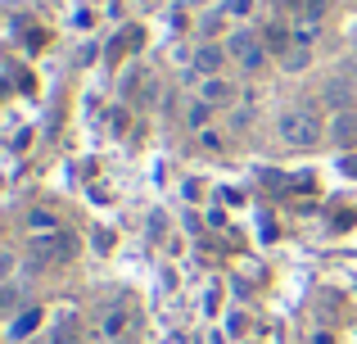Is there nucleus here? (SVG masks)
I'll return each instance as SVG.
<instances>
[{"label":"nucleus","instance_id":"nucleus-9","mask_svg":"<svg viewBox=\"0 0 357 344\" xmlns=\"http://www.w3.org/2000/svg\"><path fill=\"white\" fill-rule=\"evenodd\" d=\"M236 63H240V73H244V77H253V73H262V63H267V45L258 41V45H253L249 54H240Z\"/></svg>","mask_w":357,"mask_h":344},{"label":"nucleus","instance_id":"nucleus-12","mask_svg":"<svg viewBox=\"0 0 357 344\" xmlns=\"http://www.w3.org/2000/svg\"><path fill=\"white\" fill-rule=\"evenodd\" d=\"M326 18V0H307L303 5V27H317Z\"/></svg>","mask_w":357,"mask_h":344},{"label":"nucleus","instance_id":"nucleus-5","mask_svg":"<svg viewBox=\"0 0 357 344\" xmlns=\"http://www.w3.org/2000/svg\"><path fill=\"white\" fill-rule=\"evenodd\" d=\"M326 136H331L335 145H357V114H353V109H344V114H331V127H326Z\"/></svg>","mask_w":357,"mask_h":344},{"label":"nucleus","instance_id":"nucleus-14","mask_svg":"<svg viewBox=\"0 0 357 344\" xmlns=\"http://www.w3.org/2000/svg\"><path fill=\"white\" fill-rule=\"evenodd\" d=\"M36 322H41V313H36V308H27L23 317L14 322V340H18V336H27V331H36Z\"/></svg>","mask_w":357,"mask_h":344},{"label":"nucleus","instance_id":"nucleus-4","mask_svg":"<svg viewBox=\"0 0 357 344\" xmlns=\"http://www.w3.org/2000/svg\"><path fill=\"white\" fill-rule=\"evenodd\" d=\"M199 100H208L213 109H231V105H236V87H231L227 77H204Z\"/></svg>","mask_w":357,"mask_h":344},{"label":"nucleus","instance_id":"nucleus-18","mask_svg":"<svg viewBox=\"0 0 357 344\" xmlns=\"http://www.w3.org/2000/svg\"><path fill=\"white\" fill-rule=\"evenodd\" d=\"M199 141H204V150H222V132H213V127L199 132Z\"/></svg>","mask_w":357,"mask_h":344},{"label":"nucleus","instance_id":"nucleus-20","mask_svg":"<svg viewBox=\"0 0 357 344\" xmlns=\"http://www.w3.org/2000/svg\"><path fill=\"white\" fill-rule=\"evenodd\" d=\"M312 344H335V336L331 331H312Z\"/></svg>","mask_w":357,"mask_h":344},{"label":"nucleus","instance_id":"nucleus-19","mask_svg":"<svg viewBox=\"0 0 357 344\" xmlns=\"http://www.w3.org/2000/svg\"><path fill=\"white\" fill-rule=\"evenodd\" d=\"M249 9H253V0H231V5H227V14H236V18H244V14H249Z\"/></svg>","mask_w":357,"mask_h":344},{"label":"nucleus","instance_id":"nucleus-8","mask_svg":"<svg viewBox=\"0 0 357 344\" xmlns=\"http://www.w3.org/2000/svg\"><path fill=\"white\" fill-rule=\"evenodd\" d=\"M253 45H258V36H253L249 27H240V32H231V36H227V54H231V59H240V54H249Z\"/></svg>","mask_w":357,"mask_h":344},{"label":"nucleus","instance_id":"nucleus-11","mask_svg":"<svg viewBox=\"0 0 357 344\" xmlns=\"http://www.w3.org/2000/svg\"><path fill=\"white\" fill-rule=\"evenodd\" d=\"M307 63H312V45H294V50L285 54V73H303Z\"/></svg>","mask_w":357,"mask_h":344},{"label":"nucleus","instance_id":"nucleus-16","mask_svg":"<svg viewBox=\"0 0 357 344\" xmlns=\"http://www.w3.org/2000/svg\"><path fill=\"white\" fill-rule=\"evenodd\" d=\"M231 127H236V132H244V127H249V109H244V105L231 109Z\"/></svg>","mask_w":357,"mask_h":344},{"label":"nucleus","instance_id":"nucleus-1","mask_svg":"<svg viewBox=\"0 0 357 344\" xmlns=\"http://www.w3.org/2000/svg\"><path fill=\"white\" fill-rule=\"evenodd\" d=\"M276 136H280V145H289V150H317V145L326 141V123L307 105H294V109L280 114Z\"/></svg>","mask_w":357,"mask_h":344},{"label":"nucleus","instance_id":"nucleus-3","mask_svg":"<svg viewBox=\"0 0 357 344\" xmlns=\"http://www.w3.org/2000/svg\"><path fill=\"white\" fill-rule=\"evenodd\" d=\"M321 96H326V105H331L335 114H344V109H353V100H357V87H353V82L340 73V77H331V82H326V91H321Z\"/></svg>","mask_w":357,"mask_h":344},{"label":"nucleus","instance_id":"nucleus-15","mask_svg":"<svg viewBox=\"0 0 357 344\" xmlns=\"http://www.w3.org/2000/svg\"><path fill=\"white\" fill-rule=\"evenodd\" d=\"M18 304V290H14V281H5L0 285V308H14Z\"/></svg>","mask_w":357,"mask_h":344},{"label":"nucleus","instance_id":"nucleus-2","mask_svg":"<svg viewBox=\"0 0 357 344\" xmlns=\"http://www.w3.org/2000/svg\"><path fill=\"white\" fill-rule=\"evenodd\" d=\"M222 63H227V45H213V41H204L199 50H195L190 68H195V77H222Z\"/></svg>","mask_w":357,"mask_h":344},{"label":"nucleus","instance_id":"nucleus-7","mask_svg":"<svg viewBox=\"0 0 357 344\" xmlns=\"http://www.w3.org/2000/svg\"><path fill=\"white\" fill-rule=\"evenodd\" d=\"M208 118H213L208 100H190V105H185V127H190V132H208Z\"/></svg>","mask_w":357,"mask_h":344},{"label":"nucleus","instance_id":"nucleus-6","mask_svg":"<svg viewBox=\"0 0 357 344\" xmlns=\"http://www.w3.org/2000/svg\"><path fill=\"white\" fill-rule=\"evenodd\" d=\"M127 327H131V313L127 308H109L105 322H100V331H105L109 340H122V336H127Z\"/></svg>","mask_w":357,"mask_h":344},{"label":"nucleus","instance_id":"nucleus-17","mask_svg":"<svg viewBox=\"0 0 357 344\" xmlns=\"http://www.w3.org/2000/svg\"><path fill=\"white\" fill-rule=\"evenodd\" d=\"M9 272H14V254H9V249H0V285L9 281Z\"/></svg>","mask_w":357,"mask_h":344},{"label":"nucleus","instance_id":"nucleus-13","mask_svg":"<svg viewBox=\"0 0 357 344\" xmlns=\"http://www.w3.org/2000/svg\"><path fill=\"white\" fill-rule=\"evenodd\" d=\"M27 227H32V231H50V236H54V231H59V222H54L50 213H41V209H36L32 218H27Z\"/></svg>","mask_w":357,"mask_h":344},{"label":"nucleus","instance_id":"nucleus-10","mask_svg":"<svg viewBox=\"0 0 357 344\" xmlns=\"http://www.w3.org/2000/svg\"><path fill=\"white\" fill-rule=\"evenodd\" d=\"M267 50H280V54L294 50V36H289V27H280V23L267 27Z\"/></svg>","mask_w":357,"mask_h":344}]
</instances>
